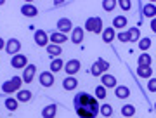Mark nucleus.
<instances>
[{"label": "nucleus", "mask_w": 156, "mask_h": 118, "mask_svg": "<svg viewBox=\"0 0 156 118\" xmlns=\"http://www.w3.org/2000/svg\"><path fill=\"white\" fill-rule=\"evenodd\" d=\"M17 92H19V94L16 96V101L17 102H28L30 99H31V96H33V94H31L30 90H26V89H24V90L21 89V90H17Z\"/></svg>", "instance_id": "nucleus-21"}, {"label": "nucleus", "mask_w": 156, "mask_h": 118, "mask_svg": "<svg viewBox=\"0 0 156 118\" xmlns=\"http://www.w3.org/2000/svg\"><path fill=\"white\" fill-rule=\"evenodd\" d=\"M11 66L12 68H26L28 66V57L24 56V54H16V56H12L11 59Z\"/></svg>", "instance_id": "nucleus-7"}, {"label": "nucleus", "mask_w": 156, "mask_h": 118, "mask_svg": "<svg viewBox=\"0 0 156 118\" xmlns=\"http://www.w3.org/2000/svg\"><path fill=\"white\" fill-rule=\"evenodd\" d=\"M2 4H4V0H0V5H2Z\"/></svg>", "instance_id": "nucleus-39"}, {"label": "nucleus", "mask_w": 156, "mask_h": 118, "mask_svg": "<svg viewBox=\"0 0 156 118\" xmlns=\"http://www.w3.org/2000/svg\"><path fill=\"white\" fill-rule=\"evenodd\" d=\"M49 40L52 42L54 45H59V44H62V42H66L68 40V37L64 33H59V31H54V33L49 37Z\"/></svg>", "instance_id": "nucleus-18"}, {"label": "nucleus", "mask_w": 156, "mask_h": 118, "mask_svg": "<svg viewBox=\"0 0 156 118\" xmlns=\"http://www.w3.org/2000/svg\"><path fill=\"white\" fill-rule=\"evenodd\" d=\"M57 30H59V33H64V35H66L68 31H71V30H73L71 19H68V17H61V19L57 21Z\"/></svg>", "instance_id": "nucleus-10"}, {"label": "nucleus", "mask_w": 156, "mask_h": 118, "mask_svg": "<svg viewBox=\"0 0 156 118\" xmlns=\"http://www.w3.org/2000/svg\"><path fill=\"white\" fill-rule=\"evenodd\" d=\"M149 24H151V30H153V31L156 33V17H153V19H151Z\"/></svg>", "instance_id": "nucleus-37"}, {"label": "nucleus", "mask_w": 156, "mask_h": 118, "mask_svg": "<svg viewBox=\"0 0 156 118\" xmlns=\"http://www.w3.org/2000/svg\"><path fill=\"white\" fill-rule=\"evenodd\" d=\"M122 115L125 118H132L135 115V106H132V104H125V106L122 108Z\"/></svg>", "instance_id": "nucleus-27"}, {"label": "nucleus", "mask_w": 156, "mask_h": 118, "mask_svg": "<svg viewBox=\"0 0 156 118\" xmlns=\"http://www.w3.org/2000/svg\"><path fill=\"white\" fill-rule=\"evenodd\" d=\"M75 111L80 118H95L99 115V102L89 92H80L73 99Z\"/></svg>", "instance_id": "nucleus-1"}, {"label": "nucleus", "mask_w": 156, "mask_h": 118, "mask_svg": "<svg viewBox=\"0 0 156 118\" xmlns=\"http://www.w3.org/2000/svg\"><path fill=\"white\" fill-rule=\"evenodd\" d=\"M64 71H66L69 77L78 73V71H80V61H78V59H69L68 63H64Z\"/></svg>", "instance_id": "nucleus-9"}, {"label": "nucleus", "mask_w": 156, "mask_h": 118, "mask_svg": "<svg viewBox=\"0 0 156 118\" xmlns=\"http://www.w3.org/2000/svg\"><path fill=\"white\" fill-rule=\"evenodd\" d=\"M118 5L122 7V11H130L132 4H130V0H120V2H118Z\"/></svg>", "instance_id": "nucleus-34"}, {"label": "nucleus", "mask_w": 156, "mask_h": 118, "mask_svg": "<svg viewBox=\"0 0 156 118\" xmlns=\"http://www.w3.org/2000/svg\"><path fill=\"white\" fill-rule=\"evenodd\" d=\"M17 106H19V102L16 101V97H7L5 99V108L9 111H16Z\"/></svg>", "instance_id": "nucleus-28"}, {"label": "nucleus", "mask_w": 156, "mask_h": 118, "mask_svg": "<svg viewBox=\"0 0 156 118\" xmlns=\"http://www.w3.org/2000/svg\"><path fill=\"white\" fill-rule=\"evenodd\" d=\"M47 52H49L52 57H56V56H59L61 54V45H54V44H49L47 45Z\"/></svg>", "instance_id": "nucleus-29"}, {"label": "nucleus", "mask_w": 156, "mask_h": 118, "mask_svg": "<svg viewBox=\"0 0 156 118\" xmlns=\"http://www.w3.org/2000/svg\"><path fill=\"white\" fill-rule=\"evenodd\" d=\"M4 47H5V42H4V38H0V51H2Z\"/></svg>", "instance_id": "nucleus-38"}, {"label": "nucleus", "mask_w": 156, "mask_h": 118, "mask_svg": "<svg viewBox=\"0 0 156 118\" xmlns=\"http://www.w3.org/2000/svg\"><path fill=\"white\" fill-rule=\"evenodd\" d=\"M137 75L140 78H153V68L151 66H139L137 68Z\"/></svg>", "instance_id": "nucleus-19"}, {"label": "nucleus", "mask_w": 156, "mask_h": 118, "mask_svg": "<svg viewBox=\"0 0 156 118\" xmlns=\"http://www.w3.org/2000/svg\"><path fill=\"white\" fill-rule=\"evenodd\" d=\"M115 38H116V33H115V28H113V26L102 30V40H104L106 44H111Z\"/></svg>", "instance_id": "nucleus-16"}, {"label": "nucleus", "mask_w": 156, "mask_h": 118, "mask_svg": "<svg viewBox=\"0 0 156 118\" xmlns=\"http://www.w3.org/2000/svg\"><path fill=\"white\" fill-rule=\"evenodd\" d=\"M82 40H83V28H80V26H75L71 30V42L73 44H82Z\"/></svg>", "instance_id": "nucleus-13"}, {"label": "nucleus", "mask_w": 156, "mask_h": 118, "mask_svg": "<svg viewBox=\"0 0 156 118\" xmlns=\"http://www.w3.org/2000/svg\"><path fill=\"white\" fill-rule=\"evenodd\" d=\"M108 94H106V87H102V85H99V87H95V99H104Z\"/></svg>", "instance_id": "nucleus-33"}, {"label": "nucleus", "mask_w": 156, "mask_h": 118, "mask_svg": "<svg viewBox=\"0 0 156 118\" xmlns=\"http://www.w3.org/2000/svg\"><path fill=\"white\" fill-rule=\"evenodd\" d=\"M132 118H135V116H132Z\"/></svg>", "instance_id": "nucleus-41"}, {"label": "nucleus", "mask_w": 156, "mask_h": 118, "mask_svg": "<svg viewBox=\"0 0 156 118\" xmlns=\"http://www.w3.org/2000/svg\"><path fill=\"white\" fill-rule=\"evenodd\" d=\"M127 24H128V19L125 16H116L113 19V28H116V30H123Z\"/></svg>", "instance_id": "nucleus-20"}, {"label": "nucleus", "mask_w": 156, "mask_h": 118, "mask_svg": "<svg viewBox=\"0 0 156 118\" xmlns=\"http://www.w3.org/2000/svg\"><path fill=\"white\" fill-rule=\"evenodd\" d=\"M116 38L120 40V42H130V40H128V33H127V31H120V33L116 35Z\"/></svg>", "instance_id": "nucleus-36"}, {"label": "nucleus", "mask_w": 156, "mask_h": 118, "mask_svg": "<svg viewBox=\"0 0 156 118\" xmlns=\"http://www.w3.org/2000/svg\"><path fill=\"white\" fill-rule=\"evenodd\" d=\"M147 90H149V92H156V78L147 80Z\"/></svg>", "instance_id": "nucleus-35"}, {"label": "nucleus", "mask_w": 156, "mask_h": 118, "mask_svg": "<svg viewBox=\"0 0 156 118\" xmlns=\"http://www.w3.org/2000/svg\"><path fill=\"white\" fill-rule=\"evenodd\" d=\"M115 94H116L118 99H127V97L130 96V89L125 87V85H116V87H115Z\"/></svg>", "instance_id": "nucleus-17"}, {"label": "nucleus", "mask_w": 156, "mask_h": 118, "mask_svg": "<svg viewBox=\"0 0 156 118\" xmlns=\"http://www.w3.org/2000/svg\"><path fill=\"white\" fill-rule=\"evenodd\" d=\"M85 30L92 33H102V19L101 17H89L85 21Z\"/></svg>", "instance_id": "nucleus-4"}, {"label": "nucleus", "mask_w": 156, "mask_h": 118, "mask_svg": "<svg viewBox=\"0 0 156 118\" xmlns=\"http://www.w3.org/2000/svg\"><path fill=\"white\" fill-rule=\"evenodd\" d=\"M102 77V87H116V78L113 77V75H101Z\"/></svg>", "instance_id": "nucleus-24"}, {"label": "nucleus", "mask_w": 156, "mask_h": 118, "mask_svg": "<svg viewBox=\"0 0 156 118\" xmlns=\"http://www.w3.org/2000/svg\"><path fill=\"white\" fill-rule=\"evenodd\" d=\"M21 85H23V78L21 77H12L11 80H7L2 84V90L5 94H14L17 90H21Z\"/></svg>", "instance_id": "nucleus-2"}, {"label": "nucleus", "mask_w": 156, "mask_h": 118, "mask_svg": "<svg viewBox=\"0 0 156 118\" xmlns=\"http://www.w3.org/2000/svg\"><path fill=\"white\" fill-rule=\"evenodd\" d=\"M154 111H156V102H154Z\"/></svg>", "instance_id": "nucleus-40"}, {"label": "nucleus", "mask_w": 156, "mask_h": 118, "mask_svg": "<svg viewBox=\"0 0 156 118\" xmlns=\"http://www.w3.org/2000/svg\"><path fill=\"white\" fill-rule=\"evenodd\" d=\"M127 33H128V40H130V42H139L140 40V30L137 28V26H132Z\"/></svg>", "instance_id": "nucleus-25"}, {"label": "nucleus", "mask_w": 156, "mask_h": 118, "mask_svg": "<svg viewBox=\"0 0 156 118\" xmlns=\"http://www.w3.org/2000/svg\"><path fill=\"white\" fill-rule=\"evenodd\" d=\"M109 70V63L104 61V59H97V61L92 64V68H90V75L92 77H101V75H104Z\"/></svg>", "instance_id": "nucleus-3"}, {"label": "nucleus", "mask_w": 156, "mask_h": 118, "mask_svg": "<svg viewBox=\"0 0 156 118\" xmlns=\"http://www.w3.org/2000/svg\"><path fill=\"white\" fill-rule=\"evenodd\" d=\"M40 84L44 87H52L54 85V75L50 71H42L40 73Z\"/></svg>", "instance_id": "nucleus-12"}, {"label": "nucleus", "mask_w": 156, "mask_h": 118, "mask_svg": "<svg viewBox=\"0 0 156 118\" xmlns=\"http://www.w3.org/2000/svg\"><path fill=\"white\" fill-rule=\"evenodd\" d=\"M57 115V106L56 104H47L42 109V118H56Z\"/></svg>", "instance_id": "nucleus-14"}, {"label": "nucleus", "mask_w": 156, "mask_h": 118, "mask_svg": "<svg viewBox=\"0 0 156 118\" xmlns=\"http://www.w3.org/2000/svg\"><path fill=\"white\" fill-rule=\"evenodd\" d=\"M62 68H64V61L62 59H59V57L52 59V63H50V73H57V71H61Z\"/></svg>", "instance_id": "nucleus-23"}, {"label": "nucleus", "mask_w": 156, "mask_h": 118, "mask_svg": "<svg viewBox=\"0 0 156 118\" xmlns=\"http://www.w3.org/2000/svg\"><path fill=\"white\" fill-rule=\"evenodd\" d=\"M115 7H116V2H115V0H104V2H102V9L106 12H111Z\"/></svg>", "instance_id": "nucleus-32"}, {"label": "nucleus", "mask_w": 156, "mask_h": 118, "mask_svg": "<svg viewBox=\"0 0 156 118\" xmlns=\"http://www.w3.org/2000/svg\"><path fill=\"white\" fill-rule=\"evenodd\" d=\"M99 113L104 118L111 116V115H113V106H111V104H102V106H99Z\"/></svg>", "instance_id": "nucleus-30"}, {"label": "nucleus", "mask_w": 156, "mask_h": 118, "mask_svg": "<svg viewBox=\"0 0 156 118\" xmlns=\"http://www.w3.org/2000/svg\"><path fill=\"white\" fill-rule=\"evenodd\" d=\"M21 14L24 17H35L38 14V9H37L33 4H24V5L21 7Z\"/></svg>", "instance_id": "nucleus-11"}, {"label": "nucleus", "mask_w": 156, "mask_h": 118, "mask_svg": "<svg viewBox=\"0 0 156 118\" xmlns=\"http://www.w3.org/2000/svg\"><path fill=\"white\" fill-rule=\"evenodd\" d=\"M5 51H7V54H11V56L19 54V51H21V42L17 38H9L7 44H5Z\"/></svg>", "instance_id": "nucleus-5"}, {"label": "nucleus", "mask_w": 156, "mask_h": 118, "mask_svg": "<svg viewBox=\"0 0 156 118\" xmlns=\"http://www.w3.org/2000/svg\"><path fill=\"white\" fill-rule=\"evenodd\" d=\"M78 87V80L75 77H66L62 80V89L64 90H75Z\"/></svg>", "instance_id": "nucleus-15"}, {"label": "nucleus", "mask_w": 156, "mask_h": 118, "mask_svg": "<svg viewBox=\"0 0 156 118\" xmlns=\"http://www.w3.org/2000/svg\"><path fill=\"white\" fill-rule=\"evenodd\" d=\"M35 75H37V66L35 64H28V66L24 68V73H23V82L24 84H31L35 78Z\"/></svg>", "instance_id": "nucleus-8"}, {"label": "nucleus", "mask_w": 156, "mask_h": 118, "mask_svg": "<svg viewBox=\"0 0 156 118\" xmlns=\"http://www.w3.org/2000/svg\"><path fill=\"white\" fill-rule=\"evenodd\" d=\"M142 14H144L146 17H156V5L154 4H146L144 7H142Z\"/></svg>", "instance_id": "nucleus-22"}, {"label": "nucleus", "mask_w": 156, "mask_h": 118, "mask_svg": "<svg viewBox=\"0 0 156 118\" xmlns=\"http://www.w3.org/2000/svg\"><path fill=\"white\" fill-rule=\"evenodd\" d=\"M151 61H153V59H151L149 54H147V52H142L139 56V59H137V64H139V66H151Z\"/></svg>", "instance_id": "nucleus-26"}, {"label": "nucleus", "mask_w": 156, "mask_h": 118, "mask_svg": "<svg viewBox=\"0 0 156 118\" xmlns=\"http://www.w3.org/2000/svg\"><path fill=\"white\" fill-rule=\"evenodd\" d=\"M33 38H35V44L38 47H47L49 45V37H47V31H44V30H37Z\"/></svg>", "instance_id": "nucleus-6"}, {"label": "nucleus", "mask_w": 156, "mask_h": 118, "mask_svg": "<svg viewBox=\"0 0 156 118\" xmlns=\"http://www.w3.org/2000/svg\"><path fill=\"white\" fill-rule=\"evenodd\" d=\"M149 47H151V38H147V37L142 38V37H140V40H139V49H140V51L146 52Z\"/></svg>", "instance_id": "nucleus-31"}]
</instances>
